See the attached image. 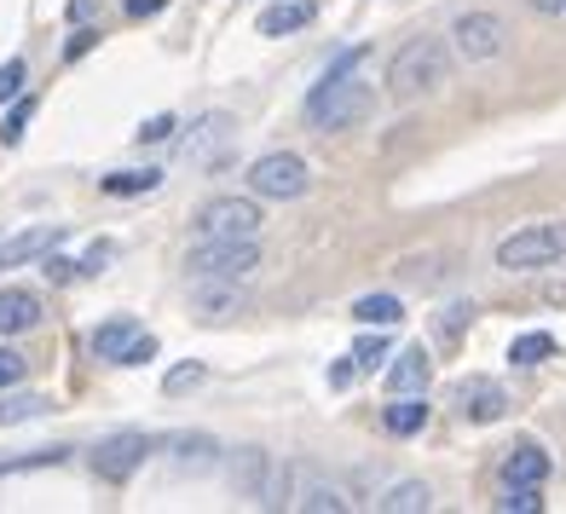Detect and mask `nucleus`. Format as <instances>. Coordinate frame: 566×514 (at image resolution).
Masks as SVG:
<instances>
[{
    "instance_id": "obj_25",
    "label": "nucleus",
    "mask_w": 566,
    "mask_h": 514,
    "mask_svg": "<svg viewBox=\"0 0 566 514\" xmlns=\"http://www.w3.org/2000/svg\"><path fill=\"white\" fill-rule=\"evenodd\" d=\"M266 462H272L266 451H238V457H231V480L254 497V492H261V480H266Z\"/></svg>"
},
{
    "instance_id": "obj_34",
    "label": "nucleus",
    "mask_w": 566,
    "mask_h": 514,
    "mask_svg": "<svg viewBox=\"0 0 566 514\" xmlns=\"http://www.w3.org/2000/svg\"><path fill=\"white\" fill-rule=\"evenodd\" d=\"M174 127H179L174 116H150V122L139 127V145H157V139H174Z\"/></svg>"
},
{
    "instance_id": "obj_20",
    "label": "nucleus",
    "mask_w": 566,
    "mask_h": 514,
    "mask_svg": "<svg viewBox=\"0 0 566 514\" xmlns=\"http://www.w3.org/2000/svg\"><path fill=\"white\" fill-rule=\"evenodd\" d=\"M290 503H295V508H306V514H342V508H347L342 485H324V480H306Z\"/></svg>"
},
{
    "instance_id": "obj_21",
    "label": "nucleus",
    "mask_w": 566,
    "mask_h": 514,
    "mask_svg": "<svg viewBox=\"0 0 566 514\" xmlns=\"http://www.w3.org/2000/svg\"><path fill=\"white\" fill-rule=\"evenodd\" d=\"M388 433H417L422 422H428V405H422V394H394V405H388Z\"/></svg>"
},
{
    "instance_id": "obj_15",
    "label": "nucleus",
    "mask_w": 566,
    "mask_h": 514,
    "mask_svg": "<svg viewBox=\"0 0 566 514\" xmlns=\"http://www.w3.org/2000/svg\"><path fill=\"white\" fill-rule=\"evenodd\" d=\"M220 462V445L209 440V433H179L174 440V469L179 474H209Z\"/></svg>"
},
{
    "instance_id": "obj_33",
    "label": "nucleus",
    "mask_w": 566,
    "mask_h": 514,
    "mask_svg": "<svg viewBox=\"0 0 566 514\" xmlns=\"http://www.w3.org/2000/svg\"><path fill=\"white\" fill-rule=\"evenodd\" d=\"M41 272L53 277V284H70V277H75V261H64V254L46 249V254H41Z\"/></svg>"
},
{
    "instance_id": "obj_14",
    "label": "nucleus",
    "mask_w": 566,
    "mask_h": 514,
    "mask_svg": "<svg viewBox=\"0 0 566 514\" xmlns=\"http://www.w3.org/2000/svg\"><path fill=\"white\" fill-rule=\"evenodd\" d=\"M41 324V301L30 290H0V336H23Z\"/></svg>"
},
{
    "instance_id": "obj_27",
    "label": "nucleus",
    "mask_w": 566,
    "mask_h": 514,
    "mask_svg": "<svg viewBox=\"0 0 566 514\" xmlns=\"http://www.w3.org/2000/svg\"><path fill=\"white\" fill-rule=\"evenodd\" d=\"M497 508L503 514H537V508H544V497H537V485H503Z\"/></svg>"
},
{
    "instance_id": "obj_39",
    "label": "nucleus",
    "mask_w": 566,
    "mask_h": 514,
    "mask_svg": "<svg viewBox=\"0 0 566 514\" xmlns=\"http://www.w3.org/2000/svg\"><path fill=\"white\" fill-rule=\"evenodd\" d=\"M353 381V365H329V388H347Z\"/></svg>"
},
{
    "instance_id": "obj_18",
    "label": "nucleus",
    "mask_w": 566,
    "mask_h": 514,
    "mask_svg": "<svg viewBox=\"0 0 566 514\" xmlns=\"http://www.w3.org/2000/svg\"><path fill=\"white\" fill-rule=\"evenodd\" d=\"M376 508L381 514H422V508H433V492L422 480H399L388 497H376Z\"/></svg>"
},
{
    "instance_id": "obj_17",
    "label": "nucleus",
    "mask_w": 566,
    "mask_h": 514,
    "mask_svg": "<svg viewBox=\"0 0 566 514\" xmlns=\"http://www.w3.org/2000/svg\"><path fill=\"white\" fill-rule=\"evenodd\" d=\"M313 18H318L313 0H277V7L261 12V35H295V30H306Z\"/></svg>"
},
{
    "instance_id": "obj_5",
    "label": "nucleus",
    "mask_w": 566,
    "mask_h": 514,
    "mask_svg": "<svg viewBox=\"0 0 566 514\" xmlns=\"http://www.w3.org/2000/svg\"><path fill=\"white\" fill-rule=\"evenodd\" d=\"M306 186H313V174H306V162L295 150H272V157H261L249 168V191L272 197V202H295V197H306Z\"/></svg>"
},
{
    "instance_id": "obj_29",
    "label": "nucleus",
    "mask_w": 566,
    "mask_h": 514,
    "mask_svg": "<svg viewBox=\"0 0 566 514\" xmlns=\"http://www.w3.org/2000/svg\"><path fill=\"white\" fill-rule=\"evenodd\" d=\"M353 358H358V365H365V370H376L381 358H388V329H376V336H358Z\"/></svg>"
},
{
    "instance_id": "obj_23",
    "label": "nucleus",
    "mask_w": 566,
    "mask_h": 514,
    "mask_svg": "<svg viewBox=\"0 0 566 514\" xmlns=\"http://www.w3.org/2000/svg\"><path fill=\"white\" fill-rule=\"evenodd\" d=\"M544 358H555V336H549V329H532V336L509 342V365H544Z\"/></svg>"
},
{
    "instance_id": "obj_19",
    "label": "nucleus",
    "mask_w": 566,
    "mask_h": 514,
    "mask_svg": "<svg viewBox=\"0 0 566 514\" xmlns=\"http://www.w3.org/2000/svg\"><path fill=\"white\" fill-rule=\"evenodd\" d=\"M353 318L358 324H376V329H394L405 318V306H399V295H358L353 301Z\"/></svg>"
},
{
    "instance_id": "obj_40",
    "label": "nucleus",
    "mask_w": 566,
    "mask_h": 514,
    "mask_svg": "<svg viewBox=\"0 0 566 514\" xmlns=\"http://www.w3.org/2000/svg\"><path fill=\"white\" fill-rule=\"evenodd\" d=\"M532 7H537V12H549V18H555V12H566V0H532Z\"/></svg>"
},
{
    "instance_id": "obj_36",
    "label": "nucleus",
    "mask_w": 566,
    "mask_h": 514,
    "mask_svg": "<svg viewBox=\"0 0 566 514\" xmlns=\"http://www.w3.org/2000/svg\"><path fill=\"white\" fill-rule=\"evenodd\" d=\"M111 261H116V243H93V249H87V261H82V272H93V277H98Z\"/></svg>"
},
{
    "instance_id": "obj_28",
    "label": "nucleus",
    "mask_w": 566,
    "mask_h": 514,
    "mask_svg": "<svg viewBox=\"0 0 566 514\" xmlns=\"http://www.w3.org/2000/svg\"><path fill=\"white\" fill-rule=\"evenodd\" d=\"M30 116H35V98H18V105L7 111V127H0V145H18L23 127H30Z\"/></svg>"
},
{
    "instance_id": "obj_9",
    "label": "nucleus",
    "mask_w": 566,
    "mask_h": 514,
    "mask_svg": "<svg viewBox=\"0 0 566 514\" xmlns=\"http://www.w3.org/2000/svg\"><path fill=\"white\" fill-rule=\"evenodd\" d=\"M145 451H150V440L145 433H111V440H98V451H93V474L98 480H127L145 462Z\"/></svg>"
},
{
    "instance_id": "obj_11",
    "label": "nucleus",
    "mask_w": 566,
    "mask_h": 514,
    "mask_svg": "<svg viewBox=\"0 0 566 514\" xmlns=\"http://www.w3.org/2000/svg\"><path fill=\"white\" fill-rule=\"evenodd\" d=\"M191 313H197L202 324H220V318H231V313H243V290H238V284H220V277H197Z\"/></svg>"
},
{
    "instance_id": "obj_35",
    "label": "nucleus",
    "mask_w": 566,
    "mask_h": 514,
    "mask_svg": "<svg viewBox=\"0 0 566 514\" xmlns=\"http://www.w3.org/2000/svg\"><path fill=\"white\" fill-rule=\"evenodd\" d=\"M23 381V358L12 347H0V388H18Z\"/></svg>"
},
{
    "instance_id": "obj_26",
    "label": "nucleus",
    "mask_w": 566,
    "mask_h": 514,
    "mask_svg": "<svg viewBox=\"0 0 566 514\" xmlns=\"http://www.w3.org/2000/svg\"><path fill=\"white\" fill-rule=\"evenodd\" d=\"M41 410H46V399H41V394H12V399H0V428L30 422V417H41Z\"/></svg>"
},
{
    "instance_id": "obj_37",
    "label": "nucleus",
    "mask_w": 566,
    "mask_h": 514,
    "mask_svg": "<svg viewBox=\"0 0 566 514\" xmlns=\"http://www.w3.org/2000/svg\"><path fill=\"white\" fill-rule=\"evenodd\" d=\"M462 318H474V306H446V318H440V336H457Z\"/></svg>"
},
{
    "instance_id": "obj_13",
    "label": "nucleus",
    "mask_w": 566,
    "mask_h": 514,
    "mask_svg": "<svg viewBox=\"0 0 566 514\" xmlns=\"http://www.w3.org/2000/svg\"><path fill=\"white\" fill-rule=\"evenodd\" d=\"M428 376H433L428 347H405L388 365V394H428Z\"/></svg>"
},
{
    "instance_id": "obj_38",
    "label": "nucleus",
    "mask_w": 566,
    "mask_h": 514,
    "mask_svg": "<svg viewBox=\"0 0 566 514\" xmlns=\"http://www.w3.org/2000/svg\"><path fill=\"white\" fill-rule=\"evenodd\" d=\"M168 0H127V18H150V12H163Z\"/></svg>"
},
{
    "instance_id": "obj_3",
    "label": "nucleus",
    "mask_w": 566,
    "mask_h": 514,
    "mask_svg": "<svg viewBox=\"0 0 566 514\" xmlns=\"http://www.w3.org/2000/svg\"><path fill=\"white\" fill-rule=\"evenodd\" d=\"M191 277H220V284H249L254 266H261V249L254 238H214L191 249Z\"/></svg>"
},
{
    "instance_id": "obj_8",
    "label": "nucleus",
    "mask_w": 566,
    "mask_h": 514,
    "mask_svg": "<svg viewBox=\"0 0 566 514\" xmlns=\"http://www.w3.org/2000/svg\"><path fill=\"white\" fill-rule=\"evenodd\" d=\"M231 145H238V122H231L226 111H214V116H202L191 134H186V157L197 168H220Z\"/></svg>"
},
{
    "instance_id": "obj_1",
    "label": "nucleus",
    "mask_w": 566,
    "mask_h": 514,
    "mask_svg": "<svg viewBox=\"0 0 566 514\" xmlns=\"http://www.w3.org/2000/svg\"><path fill=\"white\" fill-rule=\"evenodd\" d=\"M370 98H376L370 82H358L353 70L324 75V82L313 87V98H306V127H318V134H342V127L370 116Z\"/></svg>"
},
{
    "instance_id": "obj_32",
    "label": "nucleus",
    "mask_w": 566,
    "mask_h": 514,
    "mask_svg": "<svg viewBox=\"0 0 566 514\" xmlns=\"http://www.w3.org/2000/svg\"><path fill=\"white\" fill-rule=\"evenodd\" d=\"M197 381H202V365H179V370H168L163 388H168V394H191Z\"/></svg>"
},
{
    "instance_id": "obj_12",
    "label": "nucleus",
    "mask_w": 566,
    "mask_h": 514,
    "mask_svg": "<svg viewBox=\"0 0 566 514\" xmlns=\"http://www.w3.org/2000/svg\"><path fill=\"white\" fill-rule=\"evenodd\" d=\"M59 238H64L59 225H35V231H18V238H7V243H0V272H7V266H23V261H41L46 249H59Z\"/></svg>"
},
{
    "instance_id": "obj_30",
    "label": "nucleus",
    "mask_w": 566,
    "mask_h": 514,
    "mask_svg": "<svg viewBox=\"0 0 566 514\" xmlns=\"http://www.w3.org/2000/svg\"><path fill=\"white\" fill-rule=\"evenodd\" d=\"M145 358H157V336H145V329H139V336L122 347V358H116V365H145Z\"/></svg>"
},
{
    "instance_id": "obj_7",
    "label": "nucleus",
    "mask_w": 566,
    "mask_h": 514,
    "mask_svg": "<svg viewBox=\"0 0 566 514\" xmlns=\"http://www.w3.org/2000/svg\"><path fill=\"white\" fill-rule=\"evenodd\" d=\"M451 35H457V53L469 59V64H485V59H497L503 46H509V23L497 12H462L451 23Z\"/></svg>"
},
{
    "instance_id": "obj_2",
    "label": "nucleus",
    "mask_w": 566,
    "mask_h": 514,
    "mask_svg": "<svg viewBox=\"0 0 566 514\" xmlns=\"http://www.w3.org/2000/svg\"><path fill=\"white\" fill-rule=\"evenodd\" d=\"M451 75V59H446V46L433 41V35H417V41H405L394 64H388V93L394 98H417V93H433Z\"/></svg>"
},
{
    "instance_id": "obj_10",
    "label": "nucleus",
    "mask_w": 566,
    "mask_h": 514,
    "mask_svg": "<svg viewBox=\"0 0 566 514\" xmlns=\"http://www.w3.org/2000/svg\"><path fill=\"white\" fill-rule=\"evenodd\" d=\"M457 410H462V422H503L509 417V394L497 388L492 376H462L457 381Z\"/></svg>"
},
{
    "instance_id": "obj_31",
    "label": "nucleus",
    "mask_w": 566,
    "mask_h": 514,
    "mask_svg": "<svg viewBox=\"0 0 566 514\" xmlns=\"http://www.w3.org/2000/svg\"><path fill=\"white\" fill-rule=\"evenodd\" d=\"M18 87H23V59H7V64H0V105L18 98Z\"/></svg>"
},
{
    "instance_id": "obj_16",
    "label": "nucleus",
    "mask_w": 566,
    "mask_h": 514,
    "mask_svg": "<svg viewBox=\"0 0 566 514\" xmlns=\"http://www.w3.org/2000/svg\"><path fill=\"white\" fill-rule=\"evenodd\" d=\"M549 480V457L537 445H514L503 457V485H544Z\"/></svg>"
},
{
    "instance_id": "obj_6",
    "label": "nucleus",
    "mask_w": 566,
    "mask_h": 514,
    "mask_svg": "<svg viewBox=\"0 0 566 514\" xmlns=\"http://www.w3.org/2000/svg\"><path fill=\"white\" fill-rule=\"evenodd\" d=\"M261 231V209L249 197H214L209 209L197 214V243H214V238H254Z\"/></svg>"
},
{
    "instance_id": "obj_4",
    "label": "nucleus",
    "mask_w": 566,
    "mask_h": 514,
    "mask_svg": "<svg viewBox=\"0 0 566 514\" xmlns=\"http://www.w3.org/2000/svg\"><path fill=\"white\" fill-rule=\"evenodd\" d=\"M566 254V220H544V225H526L514 238L497 243V266L503 272H532V266H555Z\"/></svg>"
},
{
    "instance_id": "obj_24",
    "label": "nucleus",
    "mask_w": 566,
    "mask_h": 514,
    "mask_svg": "<svg viewBox=\"0 0 566 514\" xmlns=\"http://www.w3.org/2000/svg\"><path fill=\"white\" fill-rule=\"evenodd\" d=\"M163 174L157 168H127V174H105V191L111 197H139V191H157Z\"/></svg>"
},
{
    "instance_id": "obj_22",
    "label": "nucleus",
    "mask_w": 566,
    "mask_h": 514,
    "mask_svg": "<svg viewBox=\"0 0 566 514\" xmlns=\"http://www.w3.org/2000/svg\"><path fill=\"white\" fill-rule=\"evenodd\" d=\"M134 336H139V324H134V318H111V324H98V329H93V353H98V358H111V365H116V358H122V347L134 342Z\"/></svg>"
}]
</instances>
